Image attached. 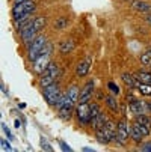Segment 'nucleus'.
Segmentation results:
<instances>
[{"mask_svg":"<svg viewBox=\"0 0 151 152\" xmlns=\"http://www.w3.org/2000/svg\"><path fill=\"white\" fill-rule=\"evenodd\" d=\"M142 149H144V151H151V145H147V146H144Z\"/></svg>","mask_w":151,"mask_h":152,"instance_id":"c9c22d12","label":"nucleus"},{"mask_svg":"<svg viewBox=\"0 0 151 152\" xmlns=\"http://www.w3.org/2000/svg\"><path fill=\"white\" fill-rule=\"evenodd\" d=\"M121 78L124 80V83L128 86L130 89H135V88H138L139 86V80L135 77V74H128V72H124V74H121Z\"/></svg>","mask_w":151,"mask_h":152,"instance_id":"dca6fc26","label":"nucleus"},{"mask_svg":"<svg viewBox=\"0 0 151 152\" xmlns=\"http://www.w3.org/2000/svg\"><path fill=\"white\" fill-rule=\"evenodd\" d=\"M0 145H2V148L6 149V151H12V148H11V145L8 143L6 139H0Z\"/></svg>","mask_w":151,"mask_h":152,"instance_id":"2f4dec72","label":"nucleus"},{"mask_svg":"<svg viewBox=\"0 0 151 152\" xmlns=\"http://www.w3.org/2000/svg\"><path fill=\"white\" fill-rule=\"evenodd\" d=\"M145 21L151 26V14H145Z\"/></svg>","mask_w":151,"mask_h":152,"instance_id":"72a5a7b5","label":"nucleus"},{"mask_svg":"<svg viewBox=\"0 0 151 152\" xmlns=\"http://www.w3.org/2000/svg\"><path fill=\"white\" fill-rule=\"evenodd\" d=\"M128 137H130V126H128V124H127V121H125V118H124V119H121V121L118 122V125H116V140L124 145Z\"/></svg>","mask_w":151,"mask_h":152,"instance_id":"6e6552de","label":"nucleus"},{"mask_svg":"<svg viewBox=\"0 0 151 152\" xmlns=\"http://www.w3.org/2000/svg\"><path fill=\"white\" fill-rule=\"evenodd\" d=\"M36 5L33 0H29V2H21V3H15L12 8V17L14 21L23 20V18H30V15L33 14Z\"/></svg>","mask_w":151,"mask_h":152,"instance_id":"7ed1b4c3","label":"nucleus"},{"mask_svg":"<svg viewBox=\"0 0 151 152\" xmlns=\"http://www.w3.org/2000/svg\"><path fill=\"white\" fill-rule=\"evenodd\" d=\"M89 108H91V115H92V118H94V116H97L98 113H101V112H100V105H98L97 102L89 104Z\"/></svg>","mask_w":151,"mask_h":152,"instance_id":"c756f323","label":"nucleus"},{"mask_svg":"<svg viewBox=\"0 0 151 152\" xmlns=\"http://www.w3.org/2000/svg\"><path fill=\"white\" fill-rule=\"evenodd\" d=\"M50 56L52 54H49V53H42L35 62H33V72H36V74H42V72H46V69L49 68V65L52 63V60H50Z\"/></svg>","mask_w":151,"mask_h":152,"instance_id":"0eeeda50","label":"nucleus"},{"mask_svg":"<svg viewBox=\"0 0 151 152\" xmlns=\"http://www.w3.org/2000/svg\"><path fill=\"white\" fill-rule=\"evenodd\" d=\"M138 89L144 96H151V83H139Z\"/></svg>","mask_w":151,"mask_h":152,"instance_id":"b1692460","label":"nucleus"},{"mask_svg":"<svg viewBox=\"0 0 151 152\" xmlns=\"http://www.w3.org/2000/svg\"><path fill=\"white\" fill-rule=\"evenodd\" d=\"M20 126H21V121L17 119V121H15V128H20Z\"/></svg>","mask_w":151,"mask_h":152,"instance_id":"f704fd0d","label":"nucleus"},{"mask_svg":"<svg viewBox=\"0 0 151 152\" xmlns=\"http://www.w3.org/2000/svg\"><path fill=\"white\" fill-rule=\"evenodd\" d=\"M32 26L36 27L38 30H41L42 27L46 26V17H36V18H32Z\"/></svg>","mask_w":151,"mask_h":152,"instance_id":"393cba45","label":"nucleus"},{"mask_svg":"<svg viewBox=\"0 0 151 152\" xmlns=\"http://www.w3.org/2000/svg\"><path fill=\"white\" fill-rule=\"evenodd\" d=\"M67 24H68V20L67 18H59V20H56V23H55V29H65L67 27Z\"/></svg>","mask_w":151,"mask_h":152,"instance_id":"cd10ccee","label":"nucleus"},{"mask_svg":"<svg viewBox=\"0 0 151 152\" xmlns=\"http://www.w3.org/2000/svg\"><path fill=\"white\" fill-rule=\"evenodd\" d=\"M104 102H106V105L110 108L112 112H119V104H118V101L115 99V96L113 95H107L106 98H104Z\"/></svg>","mask_w":151,"mask_h":152,"instance_id":"aec40b11","label":"nucleus"},{"mask_svg":"<svg viewBox=\"0 0 151 152\" xmlns=\"http://www.w3.org/2000/svg\"><path fill=\"white\" fill-rule=\"evenodd\" d=\"M150 66H151V65H150Z\"/></svg>","mask_w":151,"mask_h":152,"instance_id":"ea45409f","label":"nucleus"},{"mask_svg":"<svg viewBox=\"0 0 151 152\" xmlns=\"http://www.w3.org/2000/svg\"><path fill=\"white\" fill-rule=\"evenodd\" d=\"M107 121H109V119H107V116H106L104 113H98L97 116H94V118L91 119V126L97 131V129H100V128L104 126V124H106Z\"/></svg>","mask_w":151,"mask_h":152,"instance_id":"4468645a","label":"nucleus"},{"mask_svg":"<svg viewBox=\"0 0 151 152\" xmlns=\"http://www.w3.org/2000/svg\"><path fill=\"white\" fill-rule=\"evenodd\" d=\"M39 145H41V149L42 151H47V152H53V146L46 140V137L44 136H41L39 137Z\"/></svg>","mask_w":151,"mask_h":152,"instance_id":"bb28decb","label":"nucleus"},{"mask_svg":"<svg viewBox=\"0 0 151 152\" xmlns=\"http://www.w3.org/2000/svg\"><path fill=\"white\" fill-rule=\"evenodd\" d=\"M139 60H141V63L144 65V66L151 65V50H147L145 53H142L141 57H139Z\"/></svg>","mask_w":151,"mask_h":152,"instance_id":"a878e982","label":"nucleus"},{"mask_svg":"<svg viewBox=\"0 0 151 152\" xmlns=\"http://www.w3.org/2000/svg\"><path fill=\"white\" fill-rule=\"evenodd\" d=\"M38 29L36 27H33L32 26V20H30V23L23 29V30H20V35H21V39H23V44L24 45H30L32 44V42L36 39V36H38Z\"/></svg>","mask_w":151,"mask_h":152,"instance_id":"423d86ee","label":"nucleus"},{"mask_svg":"<svg viewBox=\"0 0 151 152\" xmlns=\"http://www.w3.org/2000/svg\"><path fill=\"white\" fill-rule=\"evenodd\" d=\"M42 95H44L46 101H47L50 105H55V107H57V108L62 107L63 99H65V95L60 92V88L57 86V83H53V84L47 86V88H44V91H42Z\"/></svg>","mask_w":151,"mask_h":152,"instance_id":"f257e3e1","label":"nucleus"},{"mask_svg":"<svg viewBox=\"0 0 151 152\" xmlns=\"http://www.w3.org/2000/svg\"><path fill=\"white\" fill-rule=\"evenodd\" d=\"M65 95H67V98L71 99L73 102H77V101H79V96H80V89L77 88L76 84H71L70 88L67 89Z\"/></svg>","mask_w":151,"mask_h":152,"instance_id":"a211bd4d","label":"nucleus"},{"mask_svg":"<svg viewBox=\"0 0 151 152\" xmlns=\"http://www.w3.org/2000/svg\"><path fill=\"white\" fill-rule=\"evenodd\" d=\"M59 48H60V53H62V54H68V53H71V51L74 50V41H71V39L63 41Z\"/></svg>","mask_w":151,"mask_h":152,"instance_id":"4be33fe9","label":"nucleus"},{"mask_svg":"<svg viewBox=\"0 0 151 152\" xmlns=\"http://www.w3.org/2000/svg\"><path fill=\"white\" fill-rule=\"evenodd\" d=\"M18 107H20V108H24V107H26V104H24V102H20V104H18Z\"/></svg>","mask_w":151,"mask_h":152,"instance_id":"e433bc0d","label":"nucleus"},{"mask_svg":"<svg viewBox=\"0 0 151 152\" xmlns=\"http://www.w3.org/2000/svg\"><path fill=\"white\" fill-rule=\"evenodd\" d=\"M2 128H3V133L8 136V139H9V140H14V136H12V133L9 131V128H8L5 124H2Z\"/></svg>","mask_w":151,"mask_h":152,"instance_id":"7c9ffc66","label":"nucleus"},{"mask_svg":"<svg viewBox=\"0 0 151 152\" xmlns=\"http://www.w3.org/2000/svg\"><path fill=\"white\" fill-rule=\"evenodd\" d=\"M59 145H60V148H62V151H65V152H71L73 149L65 143V142H63V140H59Z\"/></svg>","mask_w":151,"mask_h":152,"instance_id":"473e14b6","label":"nucleus"},{"mask_svg":"<svg viewBox=\"0 0 151 152\" xmlns=\"http://www.w3.org/2000/svg\"><path fill=\"white\" fill-rule=\"evenodd\" d=\"M144 137H145V136H144V133H142V129H141L139 125L135 122V124L130 126V139L135 140L136 143H141Z\"/></svg>","mask_w":151,"mask_h":152,"instance_id":"2eb2a0df","label":"nucleus"},{"mask_svg":"<svg viewBox=\"0 0 151 152\" xmlns=\"http://www.w3.org/2000/svg\"><path fill=\"white\" fill-rule=\"evenodd\" d=\"M21 2H29V0H15V3H21Z\"/></svg>","mask_w":151,"mask_h":152,"instance_id":"4c0bfd02","label":"nucleus"},{"mask_svg":"<svg viewBox=\"0 0 151 152\" xmlns=\"http://www.w3.org/2000/svg\"><path fill=\"white\" fill-rule=\"evenodd\" d=\"M132 8L139 11V12H142V14H150L151 12V5L142 2V0H133V2H132Z\"/></svg>","mask_w":151,"mask_h":152,"instance_id":"f3484780","label":"nucleus"},{"mask_svg":"<svg viewBox=\"0 0 151 152\" xmlns=\"http://www.w3.org/2000/svg\"><path fill=\"white\" fill-rule=\"evenodd\" d=\"M42 74H49V75H52L55 80H57V78L60 77V68L57 66L55 62H52V63L49 65V68L46 69V72H42Z\"/></svg>","mask_w":151,"mask_h":152,"instance_id":"6ab92c4d","label":"nucleus"},{"mask_svg":"<svg viewBox=\"0 0 151 152\" xmlns=\"http://www.w3.org/2000/svg\"><path fill=\"white\" fill-rule=\"evenodd\" d=\"M135 77H136L141 83H151V72L138 71V72H135Z\"/></svg>","mask_w":151,"mask_h":152,"instance_id":"5701e85b","label":"nucleus"},{"mask_svg":"<svg viewBox=\"0 0 151 152\" xmlns=\"http://www.w3.org/2000/svg\"><path fill=\"white\" fill-rule=\"evenodd\" d=\"M148 107H150V112H151V102H148Z\"/></svg>","mask_w":151,"mask_h":152,"instance_id":"58836bf2","label":"nucleus"},{"mask_svg":"<svg viewBox=\"0 0 151 152\" xmlns=\"http://www.w3.org/2000/svg\"><path fill=\"white\" fill-rule=\"evenodd\" d=\"M74 104H76V102H73L71 99H68V98H67V95H65V99H63V104H62V107L59 108V118H60V119H63V121L70 119V116L73 115V108H74Z\"/></svg>","mask_w":151,"mask_h":152,"instance_id":"9b49d317","label":"nucleus"},{"mask_svg":"<svg viewBox=\"0 0 151 152\" xmlns=\"http://www.w3.org/2000/svg\"><path fill=\"white\" fill-rule=\"evenodd\" d=\"M46 44H47V38H46L44 35H38L36 39L27 47V59H29L32 63L42 54V50H44Z\"/></svg>","mask_w":151,"mask_h":152,"instance_id":"20e7f679","label":"nucleus"},{"mask_svg":"<svg viewBox=\"0 0 151 152\" xmlns=\"http://www.w3.org/2000/svg\"><path fill=\"white\" fill-rule=\"evenodd\" d=\"M94 95V80H88L83 86V89L80 91V96H79V102H89V99Z\"/></svg>","mask_w":151,"mask_h":152,"instance_id":"f8f14e48","label":"nucleus"},{"mask_svg":"<svg viewBox=\"0 0 151 152\" xmlns=\"http://www.w3.org/2000/svg\"><path fill=\"white\" fill-rule=\"evenodd\" d=\"M135 122L139 125V128L142 129V133H144L145 137L151 134V119L147 116V113H144V115H138V116L135 118Z\"/></svg>","mask_w":151,"mask_h":152,"instance_id":"1a4fd4ad","label":"nucleus"},{"mask_svg":"<svg viewBox=\"0 0 151 152\" xmlns=\"http://www.w3.org/2000/svg\"><path fill=\"white\" fill-rule=\"evenodd\" d=\"M57 80H55L52 75H49V74H41V78H39V86L42 89L44 88H47V86H50V84H53V83H56Z\"/></svg>","mask_w":151,"mask_h":152,"instance_id":"412c9836","label":"nucleus"},{"mask_svg":"<svg viewBox=\"0 0 151 152\" xmlns=\"http://www.w3.org/2000/svg\"><path fill=\"white\" fill-rule=\"evenodd\" d=\"M107 88H109V91L112 92V95H118V94H119V88H118V86H116L113 81H109V83H107Z\"/></svg>","mask_w":151,"mask_h":152,"instance_id":"c85d7f7f","label":"nucleus"},{"mask_svg":"<svg viewBox=\"0 0 151 152\" xmlns=\"http://www.w3.org/2000/svg\"><path fill=\"white\" fill-rule=\"evenodd\" d=\"M95 139L100 143H110L116 140V125L112 121H107L103 128L95 131Z\"/></svg>","mask_w":151,"mask_h":152,"instance_id":"f03ea898","label":"nucleus"},{"mask_svg":"<svg viewBox=\"0 0 151 152\" xmlns=\"http://www.w3.org/2000/svg\"><path fill=\"white\" fill-rule=\"evenodd\" d=\"M89 68H91V59H89V57H86L85 60H82V62L77 65L76 72H77L79 77L85 78L86 75H88V72H89Z\"/></svg>","mask_w":151,"mask_h":152,"instance_id":"ddd939ff","label":"nucleus"},{"mask_svg":"<svg viewBox=\"0 0 151 152\" xmlns=\"http://www.w3.org/2000/svg\"><path fill=\"white\" fill-rule=\"evenodd\" d=\"M128 108L133 116H138V115H144V113H148L150 112V107H148V102H142V101H132L128 104Z\"/></svg>","mask_w":151,"mask_h":152,"instance_id":"9d476101","label":"nucleus"},{"mask_svg":"<svg viewBox=\"0 0 151 152\" xmlns=\"http://www.w3.org/2000/svg\"><path fill=\"white\" fill-rule=\"evenodd\" d=\"M76 116H77V121H79L80 125H88V124H91L92 115H91L89 104H88V102H79V104H77V108H76Z\"/></svg>","mask_w":151,"mask_h":152,"instance_id":"39448f33","label":"nucleus"}]
</instances>
